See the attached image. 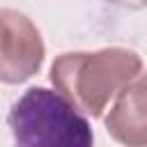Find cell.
<instances>
[{"mask_svg": "<svg viewBox=\"0 0 147 147\" xmlns=\"http://www.w3.org/2000/svg\"><path fill=\"white\" fill-rule=\"evenodd\" d=\"M142 69V60L126 48L96 53H64L51 67L55 90L78 110L99 117L113 96H119Z\"/></svg>", "mask_w": 147, "mask_h": 147, "instance_id": "obj_1", "label": "cell"}, {"mask_svg": "<svg viewBox=\"0 0 147 147\" xmlns=\"http://www.w3.org/2000/svg\"><path fill=\"white\" fill-rule=\"evenodd\" d=\"M16 147H92L90 122L60 92L30 87L9 110Z\"/></svg>", "mask_w": 147, "mask_h": 147, "instance_id": "obj_2", "label": "cell"}, {"mask_svg": "<svg viewBox=\"0 0 147 147\" xmlns=\"http://www.w3.org/2000/svg\"><path fill=\"white\" fill-rule=\"evenodd\" d=\"M44 44L32 21L14 9H0V78L23 83L39 71Z\"/></svg>", "mask_w": 147, "mask_h": 147, "instance_id": "obj_3", "label": "cell"}, {"mask_svg": "<svg viewBox=\"0 0 147 147\" xmlns=\"http://www.w3.org/2000/svg\"><path fill=\"white\" fill-rule=\"evenodd\" d=\"M106 129L126 147H147V74L119 92L106 117Z\"/></svg>", "mask_w": 147, "mask_h": 147, "instance_id": "obj_4", "label": "cell"}]
</instances>
